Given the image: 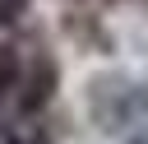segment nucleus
Returning a JSON list of instances; mask_svg holds the SVG:
<instances>
[{
  "label": "nucleus",
  "instance_id": "nucleus-3",
  "mask_svg": "<svg viewBox=\"0 0 148 144\" xmlns=\"http://www.w3.org/2000/svg\"><path fill=\"white\" fill-rule=\"evenodd\" d=\"M130 144H148V139H130Z\"/></svg>",
  "mask_w": 148,
  "mask_h": 144
},
{
  "label": "nucleus",
  "instance_id": "nucleus-2",
  "mask_svg": "<svg viewBox=\"0 0 148 144\" xmlns=\"http://www.w3.org/2000/svg\"><path fill=\"white\" fill-rule=\"evenodd\" d=\"M28 9H32V0H0V28H14Z\"/></svg>",
  "mask_w": 148,
  "mask_h": 144
},
{
  "label": "nucleus",
  "instance_id": "nucleus-1",
  "mask_svg": "<svg viewBox=\"0 0 148 144\" xmlns=\"http://www.w3.org/2000/svg\"><path fill=\"white\" fill-rule=\"evenodd\" d=\"M88 121L102 135H125L148 125V84L120 70L92 74L88 79Z\"/></svg>",
  "mask_w": 148,
  "mask_h": 144
}]
</instances>
